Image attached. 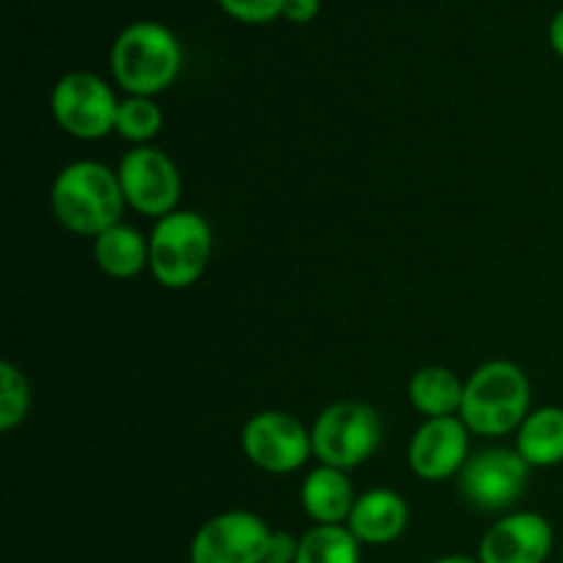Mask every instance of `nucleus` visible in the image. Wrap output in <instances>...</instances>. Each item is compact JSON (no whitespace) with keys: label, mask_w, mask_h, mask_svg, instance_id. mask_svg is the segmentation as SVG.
<instances>
[{"label":"nucleus","mask_w":563,"mask_h":563,"mask_svg":"<svg viewBox=\"0 0 563 563\" xmlns=\"http://www.w3.org/2000/svg\"><path fill=\"white\" fill-rule=\"evenodd\" d=\"M110 71L130 97H157L181 71V44L163 22L126 25L110 47Z\"/></svg>","instance_id":"obj_2"},{"label":"nucleus","mask_w":563,"mask_h":563,"mask_svg":"<svg viewBox=\"0 0 563 563\" xmlns=\"http://www.w3.org/2000/svg\"><path fill=\"white\" fill-rule=\"evenodd\" d=\"M49 110L66 135L77 141H99L115 132L119 99L113 88L93 71H69L53 86Z\"/></svg>","instance_id":"obj_6"},{"label":"nucleus","mask_w":563,"mask_h":563,"mask_svg":"<svg viewBox=\"0 0 563 563\" xmlns=\"http://www.w3.org/2000/svg\"><path fill=\"white\" fill-rule=\"evenodd\" d=\"M471 460V429L460 416L427 418L416 429L407 449L410 471L423 482H445L460 476L465 462Z\"/></svg>","instance_id":"obj_11"},{"label":"nucleus","mask_w":563,"mask_h":563,"mask_svg":"<svg viewBox=\"0 0 563 563\" xmlns=\"http://www.w3.org/2000/svg\"><path fill=\"white\" fill-rule=\"evenodd\" d=\"M355 489L346 471L319 465L306 476L300 489V504L317 526H346L355 509Z\"/></svg>","instance_id":"obj_14"},{"label":"nucleus","mask_w":563,"mask_h":563,"mask_svg":"<svg viewBox=\"0 0 563 563\" xmlns=\"http://www.w3.org/2000/svg\"><path fill=\"white\" fill-rule=\"evenodd\" d=\"M31 410V385L14 363H0V429L11 432Z\"/></svg>","instance_id":"obj_20"},{"label":"nucleus","mask_w":563,"mask_h":563,"mask_svg":"<svg viewBox=\"0 0 563 563\" xmlns=\"http://www.w3.org/2000/svg\"><path fill=\"white\" fill-rule=\"evenodd\" d=\"M295 563H361V542L346 526H313L300 539Z\"/></svg>","instance_id":"obj_18"},{"label":"nucleus","mask_w":563,"mask_h":563,"mask_svg":"<svg viewBox=\"0 0 563 563\" xmlns=\"http://www.w3.org/2000/svg\"><path fill=\"white\" fill-rule=\"evenodd\" d=\"M517 451L531 467L563 462V407H539L517 429Z\"/></svg>","instance_id":"obj_16"},{"label":"nucleus","mask_w":563,"mask_h":563,"mask_svg":"<svg viewBox=\"0 0 563 563\" xmlns=\"http://www.w3.org/2000/svg\"><path fill=\"white\" fill-rule=\"evenodd\" d=\"M531 412V379L517 363L489 361L467 377L460 418L471 434L504 438Z\"/></svg>","instance_id":"obj_3"},{"label":"nucleus","mask_w":563,"mask_h":563,"mask_svg":"<svg viewBox=\"0 0 563 563\" xmlns=\"http://www.w3.org/2000/svg\"><path fill=\"white\" fill-rule=\"evenodd\" d=\"M548 36H550V47L555 49V55H559V58H563V9L553 16V22H550Z\"/></svg>","instance_id":"obj_24"},{"label":"nucleus","mask_w":563,"mask_h":563,"mask_svg":"<svg viewBox=\"0 0 563 563\" xmlns=\"http://www.w3.org/2000/svg\"><path fill=\"white\" fill-rule=\"evenodd\" d=\"M311 443L319 465L355 471L383 443V418L363 401H335L313 421Z\"/></svg>","instance_id":"obj_5"},{"label":"nucleus","mask_w":563,"mask_h":563,"mask_svg":"<svg viewBox=\"0 0 563 563\" xmlns=\"http://www.w3.org/2000/svg\"><path fill=\"white\" fill-rule=\"evenodd\" d=\"M218 5L236 22H247V25L273 22L284 11V0H218Z\"/></svg>","instance_id":"obj_21"},{"label":"nucleus","mask_w":563,"mask_h":563,"mask_svg":"<svg viewBox=\"0 0 563 563\" xmlns=\"http://www.w3.org/2000/svg\"><path fill=\"white\" fill-rule=\"evenodd\" d=\"M456 482L473 509L506 511L526 495L531 465L517 449H484L465 462Z\"/></svg>","instance_id":"obj_8"},{"label":"nucleus","mask_w":563,"mask_h":563,"mask_svg":"<svg viewBox=\"0 0 563 563\" xmlns=\"http://www.w3.org/2000/svg\"><path fill=\"white\" fill-rule=\"evenodd\" d=\"M124 190L115 170L97 159H77L58 170L49 190V209L66 231L80 236H99L121 223Z\"/></svg>","instance_id":"obj_1"},{"label":"nucleus","mask_w":563,"mask_h":563,"mask_svg":"<svg viewBox=\"0 0 563 563\" xmlns=\"http://www.w3.org/2000/svg\"><path fill=\"white\" fill-rule=\"evenodd\" d=\"M93 262L110 278H135L148 267V236L126 223L110 225L93 236Z\"/></svg>","instance_id":"obj_15"},{"label":"nucleus","mask_w":563,"mask_h":563,"mask_svg":"<svg viewBox=\"0 0 563 563\" xmlns=\"http://www.w3.org/2000/svg\"><path fill=\"white\" fill-rule=\"evenodd\" d=\"M242 451L258 471L286 476L313 456L311 429L284 410H262L242 427Z\"/></svg>","instance_id":"obj_7"},{"label":"nucleus","mask_w":563,"mask_h":563,"mask_svg":"<svg viewBox=\"0 0 563 563\" xmlns=\"http://www.w3.org/2000/svg\"><path fill=\"white\" fill-rule=\"evenodd\" d=\"M269 537L273 528L253 511H223L196 531L190 563H264Z\"/></svg>","instance_id":"obj_10"},{"label":"nucleus","mask_w":563,"mask_h":563,"mask_svg":"<svg viewBox=\"0 0 563 563\" xmlns=\"http://www.w3.org/2000/svg\"><path fill=\"white\" fill-rule=\"evenodd\" d=\"M553 550V528L537 511H515L495 522L482 539V563H544Z\"/></svg>","instance_id":"obj_12"},{"label":"nucleus","mask_w":563,"mask_h":563,"mask_svg":"<svg viewBox=\"0 0 563 563\" xmlns=\"http://www.w3.org/2000/svg\"><path fill=\"white\" fill-rule=\"evenodd\" d=\"M297 550H300V539H295L291 533L284 531H273V537H269L267 561L264 563H295Z\"/></svg>","instance_id":"obj_22"},{"label":"nucleus","mask_w":563,"mask_h":563,"mask_svg":"<svg viewBox=\"0 0 563 563\" xmlns=\"http://www.w3.org/2000/svg\"><path fill=\"white\" fill-rule=\"evenodd\" d=\"M434 563H482V561L467 559V555H445V559H438Z\"/></svg>","instance_id":"obj_25"},{"label":"nucleus","mask_w":563,"mask_h":563,"mask_svg":"<svg viewBox=\"0 0 563 563\" xmlns=\"http://www.w3.org/2000/svg\"><path fill=\"white\" fill-rule=\"evenodd\" d=\"M212 258V225L190 209H176L148 234V269L165 289H190Z\"/></svg>","instance_id":"obj_4"},{"label":"nucleus","mask_w":563,"mask_h":563,"mask_svg":"<svg viewBox=\"0 0 563 563\" xmlns=\"http://www.w3.org/2000/svg\"><path fill=\"white\" fill-rule=\"evenodd\" d=\"M462 396H465V383L445 366L418 368L407 385V399L427 418L460 416Z\"/></svg>","instance_id":"obj_17"},{"label":"nucleus","mask_w":563,"mask_h":563,"mask_svg":"<svg viewBox=\"0 0 563 563\" xmlns=\"http://www.w3.org/2000/svg\"><path fill=\"white\" fill-rule=\"evenodd\" d=\"M165 124L163 108L152 97H126L119 102L115 113V132L132 146H148V141L159 135Z\"/></svg>","instance_id":"obj_19"},{"label":"nucleus","mask_w":563,"mask_h":563,"mask_svg":"<svg viewBox=\"0 0 563 563\" xmlns=\"http://www.w3.org/2000/svg\"><path fill=\"white\" fill-rule=\"evenodd\" d=\"M407 522H410L407 500L394 489L377 487L355 500L346 528L361 544H388L405 533Z\"/></svg>","instance_id":"obj_13"},{"label":"nucleus","mask_w":563,"mask_h":563,"mask_svg":"<svg viewBox=\"0 0 563 563\" xmlns=\"http://www.w3.org/2000/svg\"><path fill=\"white\" fill-rule=\"evenodd\" d=\"M322 11V0H284V11L280 16H286L295 25H308L313 22Z\"/></svg>","instance_id":"obj_23"},{"label":"nucleus","mask_w":563,"mask_h":563,"mask_svg":"<svg viewBox=\"0 0 563 563\" xmlns=\"http://www.w3.org/2000/svg\"><path fill=\"white\" fill-rule=\"evenodd\" d=\"M126 207L146 218L176 212L181 198V176L174 159L157 146H132L115 168Z\"/></svg>","instance_id":"obj_9"}]
</instances>
